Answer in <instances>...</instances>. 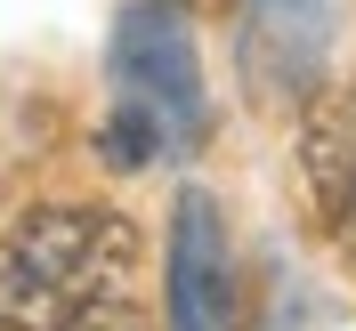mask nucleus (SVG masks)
<instances>
[{"instance_id": "obj_1", "label": "nucleus", "mask_w": 356, "mask_h": 331, "mask_svg": "<svg viewBox=\"0 0 356 331\" xmlns=\"http://www.w3.org/2000/svg\"><path fill=\"white\" fill-rule=\"evenodd\" d=\"M138 235L97 202H41L0 235V331H57L73 307L122 291Z\"/></svg>"}, {"instance_id": "obj_2", "label": "nucleus", "mask_w": 356, "mask_h": 331, "mask_svg": "<svg viewBox=\"0 0 356 331\" xmlns=\"http://www.w3.org/2000/svg\"><path fill=\"white\" fill-rule=\"evenodd\" d=\"M113 105L162 137V154H195L211 137V89L178 0H130L113 17Z\"/></svg>"}, {"instance_id": "obj_3", "label": "nucleus", "mask_w": 356, "mask_h": 331, "mask_svg": "<svg viewBox=\"0 0 356 331\" xmlns=\"http://www.w3.org/2000/svg\"><path fill=\"white\" fill-rule=\"evenodd\" d=\"M243 8V81L267 105H300L308 89H324V57H332L340 0H235Z\"/></svg>"}, {"instance_id": "obj_4", "label": "nucleus", "mask_w": 356, "mask_h": 331, "mask_svg": "<svg viewBox=\"0 0 356 331\" xmlns=\"http://www.w3.org/2000/svg\"><path fill=\"white\" fill-rule=\"evenodd\" d=\"M170 331H235V243L202 186L170 210Z\"/></svg>"}, {"instance_id": "obj_5", "label": "nucleus", "mask_w": 356, "mask_h": 331, "mask_svg": "<svg viewBox=\"0 0 356 331\" xmlns=\"http://www.w3.org/2000/svg\"><path fill=\"white\" fill-rule=\"evenodd\" d=\"M300 178L332 251L356 266V89H308L300 97Z\"/></svg>"}, {"instance_id": "obj_6", "label": "nucleus", "mask_w": 356, "mask_h": 331, "mask_svg": "<svg viewBox=\"0 0 356 331\" xmlns=\"http://www.w3.org/2000/svg\"><path fill=\"white\" fill-rule=\"evenodd\" d=\"M57 331H154V323H146V315H138L130 299H122V291H106V299H89V307H73V315H65Z\"/></svg>"}, {"instance_id": "obj_7", "label": "nucleus", "mask_w": 356, "mask_h": 331, "mask_svg": "<svg viewBox=\"0 0 356 331\" xmlns=\"http://www.w3.org/2000/svg\"><path fill=\"white\" fill-rule=\"evenodd\" d=\"M178 8H202V17H211V8H235V0H178Z\"/></svg>"}]
</instances>
